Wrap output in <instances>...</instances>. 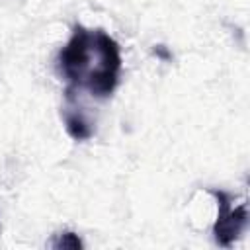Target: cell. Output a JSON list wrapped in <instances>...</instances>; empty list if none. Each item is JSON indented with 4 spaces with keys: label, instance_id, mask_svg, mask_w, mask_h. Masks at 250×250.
I'll list each match as a JSON object with an SVG mask.
<instances>
[{
    "label": "cell",
    "instance_id": "6da1fadb",
    "mask_svg": "<svg viewBox=\"0 0 250 250\" xmlns=\"http://www.w3.org/2000/svg\"><path fill=\"white\" fill-rule=\"evenodd\" d=\"M59 70L68 90L86 92L104 100L113 94L121 74V51L104 29L76 25L59 53Z\"/></svg>",
    "mask_w": 250,
    "mask_h": 250
},
{
    "label": "cell",
    "instance_id": "277c9868",
    "mask_svg": "<svg viewBox=\"0 0 250 250\" xmlns=\"http://www.w3.org/2000/svg\"><path fill=\"white\" fill-rule=\"evenodd\" d=\"M53 246H57V248H64V246H70V248H80L82 246V242L78 240V236L74 234V232H61L59 234V240H55L53 242Z\"/></svg>",
    "mask_w": 250,
    "mask_h": 250
},
{
    "label": "cell",
    "instance_id": "3957f363",
    "mask_svg": "<svg viewBox=\"0 0 250 250\" xmlns=\"http://www.w3.org/2000/svg\"><path fill=\"white\" fill-rule=\"evenodd\" d=\"M62 121H64V127L68 131V135L76 141H84V139H90L94 129L90 125V121L84 117L82 109L76 107V105H70V102L62 107Z\"/></svg>",
    "mask_w": 250,
    "mask_h": 250
},
{
    "label": "cell",
    "instance_id": "7a4b0ae2",
    "mask_svg": "<svg viewBox=\"0 0 250 250\" xmlns=\"http://www.w3.org/2000/svg\"><path fill=\"white\" fill-rule=\"evenodd\" d=\"M219 203V215L213 227V234L219 246H230L248 225V211L244 203L232 205V197L225 191L211 189Z\"/></svg>",
    "mask_w": 250,
    "mask_h": 250
}]
</instances>
